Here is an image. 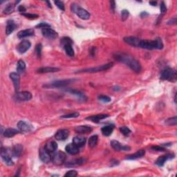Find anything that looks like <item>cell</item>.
<instances>
[{
    "label": "cell",
    "mask_w": 177,
    "mask_h": 177,
    "mask_svg": "<svg viewBox=\"0 0 177 177\" xmlns=\"http://www.w3.org/2000/svg\"><path fill=\"white\" fill-rule=\"evenodd\" d=\"M113 58H114L115 60L127 65L134 71L137 72V73L141 71V65L140 64V62L134 58L130 56V55L124 53H118L113 56Z\"/></svg>",
    "instance_id": "1"
},
{
    "label": "cell",
    "mask_w": 177,
    "mask_h": 177,
    "mask_svg": "<svg viewBox=\"0 0 177 177\" xmlns=\"http://www.w3.org/2000/svg\"><path fill=\"white\" fill-rule=\"evenodd\" d=\"M139 47L146 49H162L163 43L161 38H157L154 40H141Z\"/></svg>",
    "instance_id": "2"
},
{
    "label": "cell",
    "mask_w": 177,
    "mask_h": 177,
    "mask_svg": "<svg viewBox=\"0 0 177 177\" xmlns=\"http://www.w3.org/2000/svg\"><path fill=\"white\" fill-rule=\"evenodd\" d=\"M160 78L162 80H168L172 82H176L177 79L176 70L169 68V67L163 69L161 73Z\"/></svg>",
    "instance_id": "3"
},
{
    "label": "cell",
    "mask_w": 177,
    "mask_h": 177,
    "mask_svg": "<svg viewBox=\"0 0 177 177\" xmlns=\"http://www.w3.org/2000/svg\"><path fill=\"white\" fill-rule=\"evenodd\" d=\"M71 10L72 11L78 15L80 19H84V20H87L90 18L91 15L88 11H87L86 10L84 9L81 7H80L79 6L77 5L76 4H73L71 5Z\"/></svg>",
    "instance_id": "4"
},
{
    "label": "cell",
    "mask_w": 177,
    "mask_h": 177,
    "mask_svg": "<svg viewBox=\"0 0 177 177\" xmlns=\"http://www.w3.org/2000/svg\"><path fill=\"white\" fill-rule=\"evenodd\" d=\"M113 62H110V63H108V64L102 65V66L93 67V68L81 69L77 72L78 73H96V72L106 71V70H108L110 68H111L113 66Z\"/></svg>",
    "instance_id": "5"
},
{
    "label": "cell",
    "mask_w": 177,
    "mask_h": 177,
    "mask_svg": "<svg viewBox=\"0 0 177 177\" xmlns=\"http://www.w3.org/2000/svg\"><path fill=\"white\" fill-rule=\"evenodd\" d=\"M66 160V154L63 152H54L51 156V161L56 165H61L64 163Z\"/></svg>",
    "instance_id": "6"
},
{
    "label": "cell",
    "mask_w": 177,
    "mask_h": 177,
    "mask_svg": "<svg viewBox=\"0 0 177 177\" xmlns=\"http://www.w3.org/2000/svg\"><path fill=\"white\" fill-rule=\"evenodd\" d=\"M74 81H76V80L67 79L62 80H57V81L50 83L49 84L44 85V87H46V88H58V87H63L71 84V83L73 82Z\"/></svg>",
    "instance_id": "7"
},
{
    "label": "cell",
    "mask_w": 177,
    "mask_h": 177,
    "mask_svg": "<svg viewBox=\"0 0 177 177\" xmlns=\"http://www.w3.org/2000/svg\"><path fill=\"white\" fill-rule=\"evenodd\" d=\"M41 33L45 38L54 40L58 37V33L56 30H54L51 28H44L41 29Z\"/></svg>",
    "instance_id": "8"
},
{
    "label": "cell",
    "mask_w": 177,
    "mask_h": 177,
    "mask_svg": "<svg viewBox=\"0 0 177 177\" xmlns=\"http://www.w3.org/2000/svg\"><path fill=\"white\" fill-rule=\"evenodd\" d=\"M30 46H31V44H30L29 41L27 40H22L17 45V51L20 54L25 53L30 49Z\"/></svg>",
    "instance_id": "9"
},
{
    "label": "cell",
    "mask_w": 177,
    "mask_h": 177,
    "mask_svg": "<svg viewBox=\"0 0 177 177\" xmlns=\"http://www.w3.org/2000/svg\"><path fill=\"white\" fill-rule=\"evenodd\" d=\"M32 94L28 91H21V92H17L15 96V99L17 101H28L31 100Z\"/></svg>",
    "instance_id": "10"
},
{
    "label": "cell",
    "mask_w": 177,
    "mask_h": 177,
    "mask_svg": "<svg viewBox=\"0 0 177 177\" xmlns=\"http://www.w3.org/2000/svg\"><path fill=\"white\" fill-rule=\"evenodd\" d=\"M1 157L2 160L4 163H6V165L8 166H12L14 165L13 161H12L11 157L10 156L9 154H8V150L6 149H4V148H1Z\"/></svg>",
    "instance_id": "11"
},
{
    "label": "cell",
    "mask_w": 177,
    "mask_h": 177,
    "mask_svg": "<svg viewBox=\"0 0 177 177\" xmlns=\"http://www.w3.org/2000/svg\"><path fill=\"white\" fill-rule=\"evenodd\" d=\"M17 127H18L19 132L23 133H28L31 132L33 130V128L31 124L22 121H19V123H17Z\"/></svg>",
    "instance_id": "12"
},
{
    "label": "cell",
    "mask_w": 177,
    "mask_h": 177,
    "mask_svg": "<svg viewBox=\"0 0 177 177\" xmlns=\"http://www.w3.org/2000/svg\"><path fill=\"white\" fill-rule=\"evenodd\" d=\"M40 158L42 162L49 163L51 161V156L50 152L46 150V148H41L40 150Z\"/></svg>",
    "instance_id": "13"
},
{
    "label": "cell",
    "mask_w": 177,
    "mask_h": 177,
    "mask_svg": "<svg viewBox=\"0 0 177 177\" xmlns=\"http://www.w3.org/2000/svg\"><path fill=\"white\" fill-rule=\"evenodd\" d=\"M69 136V131L67 129H63V130H60L56 132L55 135V138L58 141H64Z\"/></svg>",
    "instance_id": "14"
},
{
    "label": "cell",
    "mask_w": 177,
    "mask_h": 177,
    "mask_svg": "<svg viewBox=\"0 0 177 177\" xmlns=\"http://www.w3.org/2000/svg\"><path fill=\"white\" fill-rule=\"evenodd\" d=\"M123 40L124 42L129 45L135 47H139L140 42H141V40L136 38V37H126V38H124Z\"/></svg>",
    "instance_id": "15"
},
{
    "label": "cell",
    "mask_w": 177,
    "mask_h": 177,
    "mask_svg": "<svg viewBox=\"0 0 177 177\" xmlns=\"http://www.w3.org/2000/svg\"><path fill=\"white\" fill-rule=\"evenodd\" d=\"M111 145L113 149L116 151H127V150H130L131 149L130 146L122 145L118 141H115V140L111 141Z\"/></svg>",
    "instance_id": "16"
},
{
    "label": "cell",
    "mask_w": 177,
    "mask_h": 177,
    "mask_svg": "<svg viewBox=\"0 0 177 177\" xmlns=\"http://www.w3.org/2000/svg\"><path fill=\"white\" fill-rule=\"evenodd\" d=\"M93 129L90 126L87 125H82L76 127L75 128V132L79 134H89L92 132Z\"/></svg>",
    "instance_id": "17"
},
{
    "label": "cell",
    "mask_w": 177,
    "mask_h": 177,
    "mask_svg": "<svg viewBox=\"0 0 177 177\" xmlns=\"http://www.w3.org/2000/svg\"><path fill=\"white\" fill-rule=\"evenodd\" d=\"M79 148L74 143H69L65 147V150L69 154L75 155L79 153Z\"/></svg>",
    "instance_id": "18"
},
{
    "label": "cell",
    "mask_w": 177,
    "mask_h": 177,
    "mask_svg": "<svg viewBox=\"0 0 177 177\" xmlns=\"http://www.w3.org/2000/svg\"><path fill=\"white\" fill-rule=\"evenodd\" d=\"M10 78L12 80L13 83L15 91H17L19 89V81H20V78L18 73H11L10 74Z\"/></svg>",
    "instance_id": "19"
},
{
    "label": "cell",
    "mask_w": 177,
    "mask_h": 177,
    "mask_svg": "<svg viewBox=\"0 0 177 177\" xmlns=\"http://www.w3.org/2000/svg\"><path fill=\"white\" fill-rule=\"evenodd\" d=\"M34 35V30L32 28H28V29H25L20 30L18 33H17V37L19 39H23L27 37L32 36Z\"/></svg>",
    "instance_id": "20"
},
{
    "label": "cell",
    "mask_w": 177,
    "mask_h": 177,
    "mask_svg": "<svg viewBox=\"0 0 177 177\" xmlns=\"http://www.w3.org/2000/svg\"><path fill=\"white\" fill-rule=\"evenodd\" d=\"M174 157V154H167L166 155V156H162L161 157H159V158L157 159L156 161V164L158 166H163L165 163L167 161L168 159H171V158H173Z\"/></svg>",
    "instance_id": "21"
},
{
    "label": "cell",
    "mask_w": 177,
    "mask_h": 177,
    "mask_svg": "<svg viewBox=\"0 0 177 177\" xmlns=\"http://www.w3.org/2000/svg\"><path fill=\"white\" fill-rule=\"evenodd\" d=\"M67 91L69 93H71L73 96H75L76 97L78 98V99L79 100H81V101H86L87 100V97L85 96L84 93H82L81 91L75 90V89H69V90H67Z\"/></svg>",
    "instance_id": "22"
},
{
    "label": "cell",
    "mask_w": 177,
    "mask_h": 177,
    "mask_svg": "<svg viewBox=\"0 0 177 177\" xmlns=\"http://www.w3.org/2000/svg\"><path fill=\"white\" fill-rule=\"evenodd\" d=\"M145 150H141L138 151V152H136V153H134V154H131L130 156H127L126 158L128 159V160H135V159L140 158H141V157L144 156H145Z\"/></svg>",
    "instance_id": "23"
},
{
    "label": "cell",
    "mask_w": 177,
    "mask_h": 177,
    "mask_svg": "<svg viewBox=\"0 0 177 177\" xmlns=\"http://www.w3.org/2000/svg\"><path fill=\"white\" fill-rule=\"evenodd\" d=\"M16 28V24H15V21L13 20H8L7 21V24H6V33L7 36H9L10 34H11L14 31V30Z\"/></svg>",
    "instance_id": "24"
},
{
    "label": "cell",
    "mask_w": 177,
    "mask_h": 177,
    "mask_svg": "<svg viewBox=\"0 0 177 177\" xmlns=\"http://www.w3.org/2000/svg\"><path fill=\"white\" fill-rule=\"evenodd\" d=\"M60 71V69L56 68V67H41V68L38 69L37 70V72L39 73H54Z\"/></svg>",
    "instance_id": "25"
},
{
    "label": "cell",
    "mask_w": 177,
    "mask_h": 177,
    "mask_svg": "<svg viewBox=\"0 0 177 177\" xmlns=\"http://www.w3.org/2000/svg\"><path fill=\"white\" fill-rule=\"evenodd\" d=\"M45 148L46 150L49 151L50 153L55 152L56 151V150L58 149V144H57L56 141H51L46 144Z\"/></svg>",
    "instance_id": "26"
},
{
    "label": "cell",
    "mask_w": 177,
    "mask_h": 177,
    "mask_svg": "<svg viewBox=\"0 0 177 177\" xmlns=\"http://www.w3.org/2000/svg\"><path fill=\"white\" fill-rule=\"evenodd\" d=\"M86 138L82 136H76L73 138V143L77 145L78 147H81L82 146H84V144L86 143Z\"/></svg>",
    "instance_id": "27"
},
{
    "label": "cell",
    "mask_w": 177,
    "mask_h": 177,
    "mask_svg": "<svg viewBox=\"0 0 177 177\" xmlns=\"http://www.w3.org/2000/svg\"><path fill=\"white\" fill-rule=\"evenodd\" d=\"M109 117V115L107 114H98L96 116H91L87 117V120H89V121H91L93 122H97L101 121V120H103L104 118H107Z\"/></svg>",
    "instance_id": "28"
},
{
    "label": "cell",
    "mask_w": 177,
    "mask_h": 177,
    "mask_svg": "<svg viewBox=\"0 0 177 177\" xmlns=\"http://www.w3.org/2000/svg\"><path fill=\"white\" fill-rule=\"evenodd\" d=\"M18 133L19 132L17 130H15V129L13 128H8L5 130V131H4L2 134H3L4 136H5L6 138H11L15 136V135L18 134Z\"/></svg>",
    "instance_id": "29"
},
{
    "label": "cell",
    "mask_w": 177,
    "mask_h": 177,
    "mask_svg": "<svg viewBox=\"0 0 177 177\" xmlns=\"http://www.w3.org/2000/svg\"><path fill=\"white\" fill-rule=\"evenodd\" d=\"M113 128H114V127L113 125H111V124L103 127L101 130L102 134L105 136H109L111 134H112Z\"/></svg>",
    "instance_id": "30"
},
{
    "label": "cell",
    "mask_w": 177,
    "mask_h": 177,
    "mask_svg": "<svg viewBox=\"0 0 177 177\" xmlns=\"http://www.w3.org/2000/svg\"><path fill=\"white\" fill-rule=\"evenodd\" d=\"M23 151V147L21 145H15L12 150V154L15 157H19L21 156Z\"/></svg>",
    "instance_id": "31"
},
{
    "label": "cell",
    "mask_w": 177,
    "mask_h": 177,
    "mask_svg": "<svg viewBox=\"0 0 177 177\" xmlns=\"http://www.w3.org/2000/svg\"><path fill=\"white\" fill-rule=\"evenodd\" d=\"M98 136L97 135H93V136H91L89 138V142H88L89 147L91 148L96 147L98 143Z\"/></svg>",
    "instance_id": "32"
},
{
    "label": "cell",
    "mask_w": 177,
    "mask_h": 177,
    "mask_svg": "<svg viewBox=\"0 0 177 177\" xmlns=\"http://www.w3.org/2000/svg\"><path fill=\"white\" fill-rule=\"evenodd\" d=\"M14 9H15L14 4H8V5H6V7L4 8L3 13H4V14L9 15L10 13H12L14 11Z\"/></svg>",
    "instance_id": "33"
},
{
    "label": "cell",
    "mask_w": 177,
    "mask_h": 177,
    "mask_svg": "<svg viewBox=\"0 0 177 177\" xmlns=\"http://www.w3.org/2000/svg\"><path fill=\"white\" fill-rule=\"evenodd\" d=\"M26 69V64L23 60H19L17 64V70L19 73H22Z\"/></svg>",
    "instance_id": "34"
},
{
    "label": "cell",
    "mask_w": 177,
    "mask_h": 177,
    "mask_svg": "<svg viewBox=\"0 0 177 177\" xmlns=\"http://www.w3.org/2000/svg\"><path fill=\"white\" fill-rule=\"evenodd\" d=\"M64 49L65 52H66V53L69 56L73 57L74 56H75V53H74L73 49V47H72L71 44L65 45L64 47Z\"/></svg>",
    "instance_id": "35"
},
{
    "label": "cell",
    "mask_w": 177,
    "mask_h": 177,
    "mask_svg": "<svg viewBox=\"0 0 177 177\" xmlns=\"http://www.w3.org/2000/svg\"><path fill=\"white\" fill-rule=\"evenodd\" d=\"M165 124H167V125H169V126L176 125V124H177V117L176 116H174L172 118H170L167 119L165 121Z\"/></svg>",
    "instance_id": "36"
},
{
    "label": "cell",
    "mask_w": 177,
    "mask_h": 177,
    "mask_svg": "<svg viewBox=\"0 0 177 177\" xmlns=\"http://www.w3.org/2000/svg\"><path fill=\"white\" fill-rule=\"evenodd\" d=\"M60 44L62 45V47H64L65 45L67 44H73V41L71 40V38H68V37H64L61 39Z\"/></svg>",
    "instance_id": "37"
},
{
    "label": "cell",
    "mask_w": 177,
    "mask_h": 177,
    "mask_svg": "<svg viewBox=\"0 0 177 177\" xmlns=\"http://www.w3.org/2000/svg\"><path fill=\"white\" fill-rule=\"evenodd\" d=\"M120 131H121V132L123 134L124 136H127L130 135V134L131 133V130L129 129L127 127H120Z\"/></svg>",
    "instance_id": "38"
},
{
    "label": "cell",
    "mask_w": 177,
    "mask_h": 177,
    "mask_svg": "<svg viewBox=\"0 0 177 177\" xmlns=\"http://www.w3.org/2000/svg\"><path fill=\"white\" fill-rule=\"evenodd\" d=\"M80 116V113L78 112H74L73 113H70V114L64 115L61 116L62 118H77Z\"/></svg>",
    "instance_id": "39"
},
{
    "label": "cell",
    "mask_w": 177,
    "mask_h": 177,
    "mask_svg": "<svg viewBox=\"0 0 177 177\" xmlns=\"http://www.w3.org/2000/svg\"><path fill=\"white\" fill-rule=\"evenodd\" d=\"M41 49H42V46H41V44H38L36 47V53L38 58H40L41 57Z\"/></svg>",
    "instance_id": "40"
},
{
    "label": "cell",
    "mask_w": 177,
    "mask_h": 177,
    "mask_svg": "<svg viewBox=\"0 0 177 177\" xmlns=\"http://www.w3.org/2000/svg\"><path fill=\"white\" fill-rule=\"evenodd\" d=\"M129 15H130V13L127 10H123L121 12V19L123 21H125L128 18Z\"/></svg>",
    "instance_id": "41"
},
{
    "label": "cell",
    "mask_w": 177,
    "mask_h": 177,
    "mask_svg": "<svg viewBox=\"0 0 177 177\" xmlns=\"http://www.w3.org/2000/svg\"><path fill=\"white\" fill-rule=\"evenodd\" d=\"M98 99H99L100 101H101L102 102H105V103L111 102V98L107 96H100L99 97H98Z\"/></svg>",
    "instance_id": "42"
},
{
    "label": "cell",
    "mask_w": 177,
    "mask_h": 177,
    "mask_svg": "<svg viewBox=\"0 0 177 177\" xmlns=\"http://www.w3.org/2000/svg\"><path fill=\"white\" fill-rule=\"evenodd\" d=\"M21 15H24V16L27 17V18L28 19H37L38 17H39L38 15H36V14H31V13H21Z\"/></svg>",
    "instance_id": "43"
},
{
    "label": "cell",
    "mask_w": 177,
    "mask_h": 177,
    "mask_svg": "<svg viewBox=\"0 0 177 177\" xmlns=\"http://www.w3.org/2000/svg\"><path fill=\"white\" fill-rule=\"evenodd\" d=\"M160 9H161V15H164L166 13V12H167V7H166L165 2L163 1L161 2L160 5Z\"/></svg>",
    "instance_id": "44"
},
{
    "label": "cell",
    "mask_w": 177,
    "mask_h": 177,
    "mask_svg": "<svg viewBox=\"0 0 177 177\" xmlns=\"http://www.w3.org/2000/svg\"><path fill=\"white\" fill-rule=\"evenodd\" d=\"M55 4H56V5L57 6V7H58L59 9H60L61 10H63V11H64V10H65L64 4L62 1H55Z\"/></svg>",
    "instance_id": "45"
},
{
    "label": "cell",
    "mask_w": 177,
    "mask_h": 177,
    "mask_svg": "<svg viewBox=\"0 0 177 177\" xmlns=\"http://www.w3.org/2000/svg\"><path fill=\"white\" fill-rule=\"evenodd\" d=\"M78 176V172L76 170H71L69 171L67 173L64 174V176H69V177H74Z\"/></svg>",
    "instance_id": "46"
},
{
    "label": "cell",
    "mask_w": 177,
    "mask_h": 177,
    "mask_svg": "<svg viewBox=\"0 0 177 177\" xmlns=\"http://www.w3.org/2000/svg\"><path fill=\"white\" fill-rule=\"evenodd\" d=\"M36 28H51V26H50L49 24H47V23L41 22V23L40 24L37 25L36 26Z\"/></svg>",
    "instance_id": "47"
},
{
    "label": "cell",
    "mask_w": 177,
    "mask_h": 177,
    "mask_svg": "<svg viewBox=\"0 0 177 177\" xmlns=\"http://www.w3.org/2000/svg\"><path fill=\"white\" fill-rule=\"evenodd\" d=\"M152 149L155 151H158V152H164L165 151V148L161 147L160 146H153L152 147Z\"/></svg>",
    "instance_id": "48"
},
{
    "label": "cell",
    "mask_w": 177,
    "mask_h": 177,
    "mask_svg": "<svg viewBox=\"0 0 177 177\" xmlns=\"http://www.w3.org/2000/svg\"><path fill=\"white\" fill-rule=\"evenodd\" d=\"M177 22L176 21V17H174V18L170 19V21H168L167 22V24H170V25H175Z\"/></svg>",
    "instance_id": "49"
},
{
    "label": "cell",
    "mask_w": 177,
    "mask_h": 177,
    "mask_svg": "<svg viewBox=\"0 0 177 177\" xmlns=\"http://www.w3.org/2000/svg\"><path fill=\"white\" fill-rule=\"evenodd\" d=\"M110 7H111V10H112V12L113 13L115 10V8H116V3L114 1H110Z\"/></svg>",
    "instance_id": "50"
},
{
    "label": "cell",
    "mask_w": 177,
    "mask_h": 177,
    "mask_svg": "<svg viewBox=\"0 0 177 177\" xmlns=\"http://www.w3.org/2000/svg\"><path fill=\"white\" fill-rule=\"evenodd\" d=\"M18 10L20 13H24L26 11V8L24 6L20 5L18 7Z\"/></svg>",
    "instance_id": "51"
},
{
    "label": "cell",
    "mask_w": 177,
    "mask_h": 177,
    "mask_svg": "<svg viewBox=\"0 0 177 177\" xmlns=\"http://www.w3.org/2000/svg\"><path fill=\"white\" fill-rule=\"evenodd\" d=\"M111 163H113V164H111V165H112V166L118 165L119 164V162L117 160H112L111 161Z\"/></svg>",
    "instance_id": "52"
},
{
    "label": "cell",
    "mask_w": 177,
    "mask_h": 177,
    "mask_svg": "<svg viewBox=\"0 0 177 177\" xmlns=\"http://www.w3.org/2000/svg\"><path fill=\"white\" fill-rule=\"evenodd\" d=\"M148 15H149V14H148L147 12L144 11V12L141 13V17H146V16H147Z\"/></svg>",
    "instance_id": "53"
},
{
    "label": "cell",
    "mask_w": 177,
    "mask_h": 177,
    "mask_svg": "<svg viewBox=\"0 0 177 177\" xmlns=\"http://www.w3.org/2000/svg\"><path fill=\"white\" fill-rule=\"evenodd\" d=\"M150 4L153 6H156V4H157V1H150Z\"/></svg>",
    "instance_id": "54"
},
{
    "label": "cell",
    "mask_w": 177,
    "mask_h": 177,
    "mask_svg": "<svg viewBox=\"0 0 177 177\" xmlns=\"http://www.w3.org/2000/svg\"><path fill=\"white\" fill-rule=\"evenodd\" d=\"M47 4H48V6H49V8H52V7H51V3H50L49 1H47Z\"/></svg>",
    "instance_id": "55"
}]
</instances>
